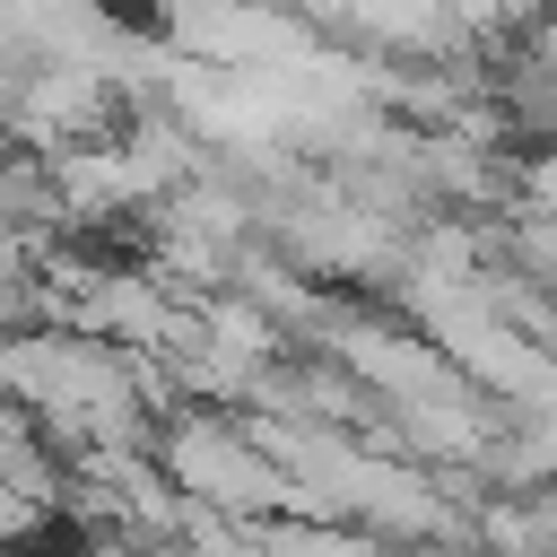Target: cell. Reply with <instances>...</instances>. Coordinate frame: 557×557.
<instances>
[]
</instances>
